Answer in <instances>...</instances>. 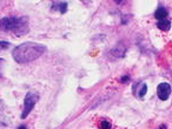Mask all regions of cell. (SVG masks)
I'll return each instance as SVG.
<instances>
[{
  "label": "cell",
  "mask_w": 172,
  "mask_h": 129,
  "mask_svg": "<svg viewBox=\"0 0 172 129\" xmlns=\"http://www.w3.org/2000/svg\"><path fill=\"white\" fill-rule=\"evenodd\" d=\"M38 100L37 94H33V93H27L25 100H24V112L22 114V118H26V116L32 112L34 105Z\"/></svg>",
  "instance_id": "3"
},
{
  "label": "cell",
  "mask_w": 172,
  "mask_h": 129,
  "mask_svg": "<svg viewBox=\"0 0 172 129\" xmlns=\"http://www.w3.org/2000/svg\"><path fill=\"white\" fill-rule=\"evenodd\" d=\"M99 128L100 129H110L111 128V123H110L108 121H106V120H103V121L99 122Z\"/></svg>",
  "instance_id": "10"
},
{
  "label": "cell",
  "mask_w": 172,
  "mask_h": 129,
  "mask_svg": "<svg viewBox=\"0 0 172 129\" xmlns=\"http://www.w3.org/2000/svg\"><path fill=\"white\" fill-rule=\"evenodd\" d=\"M18 129H26V127H25V126H20Z\"/></svg>",
  "instance_id": "14"
},
{
  "label": "cell",
  "mask_w": 172,
  "mask_h": 129,
  "mask_svg": "<svg viewBox=\"0 0 172 129\" xmlns=\"http://www.w3.org/2000/svg\"><path fill=\"white\" fill-rule=\"evenodd\" d=\"M132 93L137 99H143V97L146 95L147 93V86H146L145 82L140 81V82H137L133 88H132Z\"/></svg>",
  "instance_id": "5"
},
{
  "label": "cell",
  "mask_w": 172,
  "mask_h": 129,
  "mask_svg": "<svg viewBox=\"0 0 172 129\" xmlns=\"http://www.w3.org/2000/svg\"><path fill=\"white\" fill-rule=\"evenodd\" d=\"M157 27L161 29V31H164V32H167L170 28H171V21H169L166 19H164V20H160V21L157 24Z\"/></svg>",
  "instance_id": "8"
},
{
  "label": "cell",
  "mask_w": 172,
  "mask_h": 129,
  "mask_svg": "<svg viewBox=\"0 0 172 129\" xmlns=\"http://www.w3.org/2000/svg\"><path fill=\"white\" fill-rule=\"evenodd\" d=\"M167 16V11L164 6H159L157 8V11L155 12V16H156L158 20H164Z\"/></svg>",
  "instance_id": "7"
},
{
  "label": "cell",
  "mask_w": 172,
  "mask_h": 129,
  "mask_svg": "<svg viewBox=\"0 0 172 129\" xmlns=\"http://www.w3.org/2000/svg\"><path fill=\"white\" fill-rule=\"evenodd\" d=\"M157 94H158V97L161 101H165V100L169 99L170 94H171V86L166 82L159 83L158 87H157Z\"/></svg>",
  "instance_id": "4"
},
{
  "label": "cell",
  "mask_w": 172,
  "mask_h": 129,
  "mask_svg": "<svg viewBox=\"0 0 172 129\" xmlns=\"http://www.w3.org/2000/svg\"><path fill=\"white\" fill-rule=\"evenodd\" d=\"M0 29L13 32L17 37H22L30 31L27 16H5L0 20Z\"/></svg>",
  "instance_id": "2"
},
{
  "label": "cell",
  "mask_w": 172,
  "mask_h": 129,
  "mask_svg": "<svg viewBox=\"0 0 172 129\" xmlns=\"http://www.w3.org/2000/svg\"><path fill=\"white\" fill-rule=\"evenodd\" d=\"M127 80H130V76L125 75V76H123V78L120 79V82H127Z\"/></svg>",
  "instance_id": "12"
},
{
  "label": "cell",
  "mask_w": 172,
  "mask_h": 129,
  "mask_svg": "<svg viewBox=\"0 0 172 129\" xmlns=\"http://www.w3.org/2000/svg\"><path fill=\"white\" fill-rule=\"evenodd\" d=\"M4 105H5L4 101H2V100H0V112H2V109H4Z\"/></svg>",
  "instance_id": "13"
},
{
  "label": "cell",
  "mask_w": 172,
  "mask_h": 129,
  "mask_svg": "<svg viewBox=\"0 0 172 129\" xmlns=\"http://www.w3.org/2000/svg\"><path fill=\"white\" fill-rule=\"evenodd\" d=\"M46 46L37 42H24L17 46L12 52V56L18 64H27L37 60L46 52Z\"/></svg>",
  "instance_id": "1"
},
{
  "label": "cell",
  "mask_w": 172,
  "mask_h": 129,
  "mask_svg": "<svg viewBox=\"0 0 172 129\" xmlns=\"http://www.w3.org/2000/svg\"><path fill=\"white\" fill-rule=\"evenodd\" d=\"M125 51H126V47L124 46V43L119 42L116 47H113L111 49V54L113 56H116V58H123L125 55Z\"/></svg>",
  "instance_id": "6"
},
{
  "label": "cell",
  "mask_w": 172,
  "mask_h": 129,
  "mask_svg": "<svg viewBox=\"0 0 172 129\" xmlns=\"http://www.w3.org/2000/svg\"><path fill=\"white\" fill-rule=\"evenodd\" d=\"M54 10H59V12L61 13V14H64V13H66V11H67V2H54Z\"/></svg>",
  "instance_id": "9"
},
{
  "label": "cell",
  "mask_w": 172,
  "mask_h": 129,
  "mask_svg": "<svg viewBox=\"0 0 172 129\" xmlns=\"http://www.w3.org/2000/svg\"><path fill=\"white\" fill-rule=\"evenodd\" d=\"M10 47V42L8 41H0V49H6Z\"/></svg>",
  "instance_id": "11"
}]
</instances>
